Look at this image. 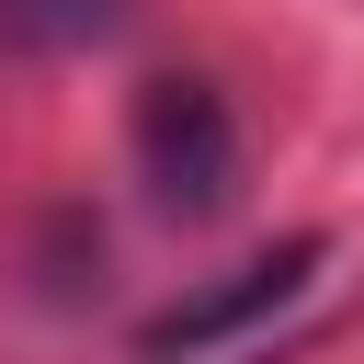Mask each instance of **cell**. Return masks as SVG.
Instances as JSON below:
<instances>
[{"mask_svg": "<svg viewBox=\"0 0 364 364\" xmlns=\"http://www.w3.org/2000/svg\"><path fill=\"white\" fill-rule=\"evenodd\" d=\"M318 273H330V239H284V250L193 284L182 307H159V318L136 330V364H239L262 330H284V318L318 296Z\"/></svg>", "mask_w": 364, "mask_h": 364, "instance_id": "6da1fadb", "label": "cell"}, {"mask_svg": "<svg viewBox=\"0 0 364 364\" xmlns=\"http://www.w3.org/2000/svg\"><path fill=\"white\" fill-rule=\"evenodd\" d=\"M136 182L171 205V216H216L239 205V125L205 80H148L136 91Z\"/></svg>", "mask_w": 364, "mask_h": 364, "instance_id": "7a4b0ae2", "label": "cell"}, {"mask_svg": "<svg viewBox=\"0 0 364 364\" xmlns=\"http://www.w3.org/2000/svg\"><path fill=\"white\" fill-rule=\"evenodd\" d=\"M125 23V0H0V34L23 46H102Z\"/></svg>", "mask_w": 364, "mask_h": 364, "instance_id": "3957f363", "label": "cell"}]
</instances>
